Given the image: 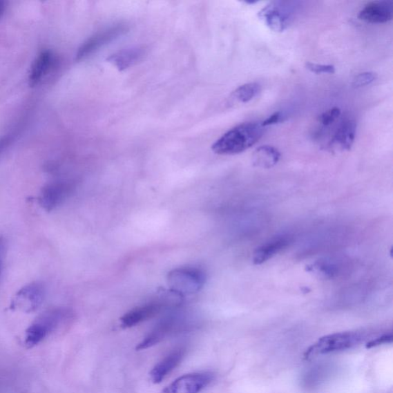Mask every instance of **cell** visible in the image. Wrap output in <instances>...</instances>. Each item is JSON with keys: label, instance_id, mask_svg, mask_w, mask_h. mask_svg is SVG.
I'll return each mask as SVG.
<instances>
[{"label": "cell", "instance_id": "cell-3", "mask_svg": "<svg viewBox=\"0 0 393 393\" xmlns=\"http://www.w3.org/2000/svg\"><path fill=\"white\" fill-rule=\"evenodd\" d=\"M68 316L70 314L64 309L50 310L40 316L26 331V346L29 347L36 346Z\"/></svg>", "mask_w": 393, "mask_h": 393}, {"label": "cell", "instance_id": "cell-5", "mask_svg": "<svg viewBox=\"0 0 393 393\" xmlns=\"http://www.w3.org/2000/svg\"><path fill=\"white\" fill-rule=\"evenodd\" d=\"M172 292H164L163 296H161L160 298L130 310L121 318L122 327H133L137 326V324L153 318L154 316L161 313L165 307L169 305V298L171 296Z\"/></svg>", "mask_w": 393, "mask_h": 393}, {"label": "cell", "instance_id": "cell-2", "mask_svg": "<svg viewBox=\"0 0 393 393\" xmlns=\"http://www.w3.org/2000/svg\"><path fill=\"white\" fill-rule=\"evenodd\" d=\"M363 335L360 332H341L320 338L305 354V360H310L318 355L336 353L353 348L360 343Z\"/></svg>", "mask_w": 393, "mask_h": 393}, {"label": "cell", "instance_id": "cell-13", "mask_svg": "<svg viewBox=\"0 0 393 393\" xmlns=\"http://www.w3.org/2000/svg\"><path fill=\"white\" fill-rule=\"evenodd\" d=\"M185 354L186 349L182 347L171 352L162 358L150 372L151 382L155 384L161 383L182 363Z\"/></svg>", "mask_w": 393, "mask_h": 393}, {"label": "cell", "instance_id": "cell-27", "mask_svg": "<svg viewBox=\"0 0 393 393\" xmlns=\"http://www.w3.org/2000/svg\"><path fill=\"white\" fill-rule=\"evenodd\" d=\"M6 142H8V140H6V137H2V139H0V155H1L2 151L4 149Z\"/></svg>", "mask_w": 393, "mask_h": 393}, {"label": "cell", "instance_id": "cell-29", "mask_svg": "<svg viewBox=\"0 0 393 393\" xmlns=\"http://www.w3.org/2000/svg\"><path fill=\"white\" fill-rule=\"evenodd\" d=\"M2 265H3V263L0 264V273H1Z\"/></svg>", "mask_w": 393, "mask_h": 393}, {"label": "cell", "instance_id": "cell-4", "mask_svg": "<svg viewBox=\"0 0 393 393\" xmlns=\"http://www.w3.org/2000/svg\"><path fill=\"white\" fill-rule=\"evenodd\" d=\"M169 285L174 291L182 294L196 293L204 286L205 274L196 268L175 269L168 275Z\"/></svg>", "mask_w": 393, "mask_h": 393}, {"label": "cell", "instance_id": "cell-16", "mask_svg": "<svg viewBox=\"0 0 393 393\" xmlns=\"http://www.w3.org/2000/svg\"><path fill=\"white\" fill-rule=\"evenodd\" d=\"M56 58L52 52L46 50L41 52L32 66L30 74V84L35 86L50 73Z\"/></svg>", "mask_w": 393, "mask_h": 393}, {"label": "cell", "instance_id": "cell-7", "mask_svg": "<svg viewBox=\"0 0 393 393\" xmlns=\"http://www.w3.org/2000/svg\"><path fill=\"white\" fill-rule=\"evenodd\" d=\"M211 372H194L175 379L161 393H200L213 381Z\"/></svg>", "mask_w": 393, "mask_h": 393}, {"label": "cell", "instance_id": "cell-23", "mask_svg": "<svg viewBox=\"0 0 393 393\" xmlns=\"http://www.w3.org/2000/svg\"><path fill=\"white\" fill-rule=\"evenodd\" d=\"M308 70L316 74H334L336 68L332 65H319L311 63L306 64Z\"/></svg>", "mask_w": 393, "mask_h": 393}, {"label": "cell", "instance_id": "cell-28", "mask_svg": "<svg viewBox=\"0 0 393 393\" xmlns=\"http://www.w3.org/2000/svg\"><path fill=\"white\" fill-rule=\"evenodd\" d=\"M3 10H4V3L0 1V17H1Z\"/></svg>", "mask_w": 393, "mask_h": 393}, {"label": "cell", "instance_id": "cell-12", "mask_svg": "<svg viewBox=\"0 0 393 393\" xmlns=\"http://www.w3.org/2000/svg\"><path fill=\"white\" fill-rule=\"evenodd\" d=\"M178 327L177 317L169 316L164 319L144 338L143 341L137 344V350L147 349L160 343L170 336Z\"/></svg>", "mask_w": 393, "mask_h": 393}, {"label": "cell", "instance_id": "cell-11", "mask_svg": "<svg viewBox=\"0 0 393 393\" xmlns=\"http://www.w3.org/2000/svg\"><path fill=\"white\" fill-rule=\"evenodd\" d=\"M393 3L391 1H374L365 6L358 18L372 24L385 23L392 20Z\"/></svg>", "mask_w": 393, "mask_h": 393}, {"label": "cell", "instance_id": "cell-1", "mask_svg": "<svg viewBox=\"0 0 393 393\" xmlns=\"http://www.w3.org/2000/svg\"><path fill=\"white\" fill-rule=\"evenodd\" d=\"M264 133L265 128L260 122L240 124L220 137L213 144L211 149L213 153L220 155L242 153L257 144Z\"/></svg>", "mask_w": 393, "mask_h": 393}, {"label": "cell", "instance_id": "cell-26", "mask_svg": "<svg viewBox=\"0 0 393 393\" xmlns=\"http://www.w3.org/2000/svg\"><path fill=\"white\" fill-rule=\"evenodd\" d=\"M5 251V242L2 237H0V263H3Z\"/></svg>", "mask_w": 393, "mask_h": 393}, {"label": "cell", "instance_id": "cell-18", "mask_svg": "<svg viewBox=\"0 0 393 393\" xmlns=\"http://www.w3.org/2000/svg\"><path fill=\"white\" fill-rule=\"evenodd\" d=\"M261 91V86L257 82H250L238 87L231 95L234 102L245 104L257 97Z\"/></svg>", "mask_w": 393, "mask_h": 393}, {"label": "cell", "instance_id": "cell-21", "mask_svg": "<svg viewBox=\"0 0 393 393\" xmlns=\"http://www.w3.org/2000/svg\"><path fill=\"white\" fill-rule=\"evenodd\" d=\"M377 78V75L374 72H365L356 75L353 80V86L354 88H361L370 85Z\"/></svg>", "mask_w": 393, "mask_h": 393}, {"label": "cell", "instance_id": "cell-22", "mask_svg": "<svg viewBox=\"0 0 393 393\" xmlns=\"http://www.w3.org/2000/svg\"><path fill=\"white\" fill-rule=\"evenodd\" d=\"M341 115V111L339 108L334 107L328 110L327 112L323 113L320 117V122L324 126H329L335 122Z\"/></svg>", "mask_w": 393, "mask_h": 393}, {"label": "cell", "instance_id": "cell-9", "mask_svg": "<svg viewBox=\"0 0 393 393\" xmlns=\"http://www.w3.org/2000/svg\"><path fill=\"white\" fill-rule=\"evenodd\" d=\"M126 30L127 26L125 24H118L96 34V35L89 38L79 48L77 54V59L79 61L86 58L89 55L98 50L102 46L112 42L113 39L123 35Z\"/></svg>", "mask_w": 393, "mask_h": 393}, {"label": "cell", "instance_id": "cell-10", "mask_svg": "<svg viewBox=\"0 0 393 393\" xmlns=\"http://www.w3.org/2000/svg\"><path fill=\"white\" fill-rule=\"evenodd\" d=\"M73 186L66 182H55L45 186L39 198L41 206L51 211L63 204L71 195Z\"/></svg>", "mask_w": 393, "mask_h": 393}, {"label": "cell", "instance_id": "cell-20", "mask_svg": "<svg viewBox=\"0 0 393 393\" xmlns=\"http://www.w3.org/2000/svg\"><path fill=\"white\" fill-rule=\"evenodd\" d=\"M307 270L323 279L333 278L337 274L336 265L325 260L315 262L314 264L307 267Z\"/></svg>", "mask_w": 393, "mask_h": 393}, {"label": "cell", "instance_id": "cell-8", "mask_svg": "<svg viewBox=\"0 0 393 393\" xmlns=\"http://www.w3.org/2000/svg\"><path fill=\"white\" fill-rule=\"evenodd\" d=\"M45 287L40 282H33L23 287L17 292L12 300V307L30 313L42 305L45 298Z\"/></svg>", "mask_w": 393, "mask_h": 393}, {"label": "cell", "instance_id": "cell-25", "mask_svg": "<svg viewBox=\"0 0 393 393\" xmlns=\"http://www.w3.org/2000/svg\"><path fill=\"white\" fill-rule=\"evenodd\" d=\"M282 119V113L280 112L275 113L273 115H271L270 117H268V118L266 120H265L263 122H261V125L264 128L269 126L276 125V124L280 122Z\"/></svg>", "mask_w": 393, "mask_h": 393}, {"label": "cell", "instance_id": "cell-14", "mask_svg": "<svg viewBox=\"0 0 393 393\" xmlns=\"http://www.w3.org/2000/svg\"><path fill=\"white\" fill-rule=\"evenodd\" d=\"M356 123L354 120H345L336 129L329 148L334 151H349L356 139Z\"/></svg>", "mask_w": 393, "mask_h": 393}, {"label": "cell", "instance_id": "cell-15", "mask_svg": "<svg viewBox=\"0 0 393 393\" xmlns=\"http://www.w3.org/2000/svg\"><path fill=\"white\" fill-rule=\"evenodd\" d=\"M291 242L287 236H278L258 247L253 254V263L260 265L285 249Z\"/></svg>", "mask_w": 393, "mask_h": 393}, {"label": "cell", "instance_id": "cell-17", "mask_svg": "<svg viewBox=\"0 0 393 393\" xmlns=\"http://www.w3.org/2000/svg\"><path fill=\"white\" fill-rule=\"evenodd\" d=\"M280 153L274 147L265 146L255 150L252 155V162L255 167L271 169L280 160Z\"/></svg>", "mask_w": 393, "mask_h": 393}, {"label": "cell", "instance_id": "cell-24", "mask_svg": "<svg viewBox=\"0 0 393 393\" xmlns=\"http://www.w3.org/2000/svg\"><path fill=\"white\" fill-rule=\"evenodd\" d=\"M392 338L393 336L392 334L383 335L381 336L376 338V339L372 340L369 343H367V346H365V347H367V349H371L378 346H381V345L392 343Z\"/></svg>", "mask_w": 393, "mask_h": 393}, {"label": "cell", "instance_id": "cell-6", "mask_svg": "<svg viewBox=\"0 0 393 393\" xmlns=\"http://www.w3.org/2000/svg\"><path fill=\"white\" fill-rule=\"evenodd\" d=\"M258 17L269 28L277 32L285 31L292 22L291 10L281 2L267 4L259 12Z\"/></svg>", "mask_w": 393, "mask_h": 393}, {"label": "cell", "instance_id": "cell-19", "mask_svg": "<svg viewBox=\"0 0 393 393\" xmlns=\"http://www.w3.org/2000/svg\"><path fill=\"white\" fill-rule=\"evenodd\" d=\"M142 57V52L140 49H132L119 52L113 55L108 59L111 61L119 70H125V68L132 66L136 61Z\"/></svg>", "mask_w": 393, "mask_h": 393}]
</instances>
